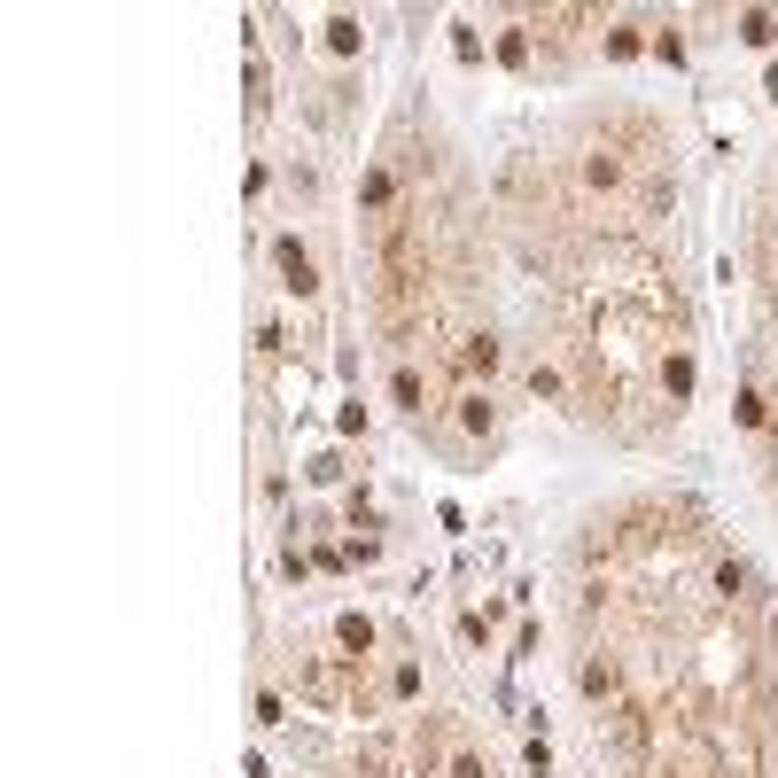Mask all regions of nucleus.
<instances>
[{
	"label": "nucleus",
	"instance_id": "39448f33",
	"mask_svg": "<svg viewBox=\"0 0 778 778\" xmlns=\"http://www.w3.org/2000/svg\"><path fill=\"white\" fill-rule=\"evenodd\" d=\"M460 428H467V436H483V428H490V397H467V405H460Z\"/></svg>",
	"mask_w": 778,
	"mask_h": 778
},
{
	"label": "nucleus",
	"instance_id": "f03ea898",
	"mask_svg": "<svg viewBox=\"0 0 778 778\" xmlns=\"http://www.w3.org/2000/svg\"><path fill=\"white\" fill-rule=\"evenodd\" d=\"M460 366L467 374H490V366H498V343H490V335H467V343H460Z\"/></svg>",
	"mask_w": 778,
	"mask_h": 778
},
{
	"label": "nucleus",
	"instance_id": "20e7f679",
	"mask_svg": "<svg viewBox=\"0 0 778 778\" xmlns=\"http://www.w3.org/2000/svg\"><path fill=\"white\" fill-rule=\"evenodd\" d=\"M335 631H343V646H350V654H366V646H374V631H366V615H343V622H335Z\"/></svg>",
	"mask_w": 778,
	"mask_h": 778
},
{
	"label": "nucleus",
	"instance_id": "423d86ee",
	"mask_svg": "<svg viewBox=\"0 0 778 778\" xmlns=\"http://www.w3.org/2000/svg\"><path fill=\"white\" fill-rule=\"evenodd\" d=\"M739 39H747V47H771L778 24H771V16H739Z\"/></svg>",
	"mask_w": 778,
	"mask_h": 778
},
{
	"label": "nucleus",
	"instance_id": "7ed1b4c3",
	"mask_svg": "<svg viewBox=\"0 0 778 778\" xmlns=\"http://www.w3.org/2000/svg\"><path fill=\"white\" fill-rule=\"evenodd\" d=\"M584 693H592V700L615 693V661H584Z\"/></svg>",
	"mask_w": 778,
	"mask_h": 778
},
{
	"label": "nucleus",
	"instance_id": "6e6552de",
	"mask_svg": "<svg viewBox=\"0 0 778 778\" xmlns=\"http://www.w3.org/2000/svg\"><path fill=\"white\" fill-rule=\"evenodd\" d=\"M451 778H483V763H475V755H460V763H451Z\"/></svg>",
	"mask_w": 778,
	"mask_h": 778
},
{
	"label": "nucleus",
	"instance_id": "0eeeda50",
	"mask_svg": "<svg viewBox=\"0 0 778 778\" xmlns=\"http://www.w3.org/2000/svg\"><path fill=\"white\" fill-rule=\"evenodd\" d=\"M327 47H335V55H350V47H358V24L335 16V24H327Z\"/></svg>",
	"mask_w": 778,
	"mask_h": 778
},
{
	"label": "nucleus",
	"instance_id": "f257e3e1",
	"mask_svg": "<svg viewBox=\"0 0 778 778\" xmlns=\"http://www.w3.org/2000/svg\"><path fill=\"white\" fill-rule=\"evenodd\" d=\"M272 257H280V280H289L296 296H311V289H319V272H311V257L296 250V242H280V250H272Z\"/></svg>",
	"mask_w": 778,
	"mask_h": 778
}]
</instances>
